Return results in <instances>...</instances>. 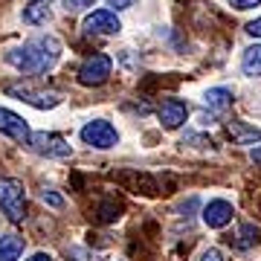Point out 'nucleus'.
I'll use <instances>...</instances> for the list:
<instances>
[{"label":"nucleus","instance_id":"f257e3e1","mask_svg":"<svg viewBox=\"0 0 261 261\" xmlns=\"http://www.w3.org/2000/svg\"><path fill=\"white\" fill-rule=\"evenodd\" d=\"M58 58H61V44H58L56 38H44V35L32 38V41H23L20 47L6 53V61H9L15 70L29 73V75L53 70Z\"/></svg>","mask_w":261,"mask_h":261},{"label":"nucleus","instance_id":"f03ea898","mask_svg":"<svg viewBox=\"0 0 261 261\" xmlns=\"http://www.w3.org/2000/svg\"><path fill=\"white\" fill-rule=\"evenodd\" d=\"M0 209L12 224H23L27 218V192L15 177H0Z\"/></svg>","mask_w":261,"mask_h":261},{"label":"nucleus","instance_id":"7ed1b4c3","mask_svg":"<svg viewBox=\"0 0 261 261\" xmlns=\"http://www.w3.org/2000/svg\"><path fill=\"white\" fill-rule=\"evenodd\" d=\"M82 142L90 145V148L108 151V148H113V145H119V130L113 128L108 119H93L82 128Z\"/></svg>","mask_w":261,"mask_h":261},{"label":"nucleus","instance_id":"20e7f679","mask_svg":"<svg viewBox=\"0 0 261 261\" xmlns=\"http://www.w3.org/2000/svg\"><path fill=\"white\" fill-rule=\"evenodd\" d=\"M111 70H113V58L111 56H102V53H96L79 67V84L84 87H99L111 79Z\"/></svg>","mask_w":261,"mask_h":261},{"label":"nucleus","instance_id":"39448f33","mask_svg":"<svg viewBox=\"0 0 261 261\" xmlns=\"http://www.w3.org/2000/svg\"><path fill=\"white\" fill-rule=\"evenodd\" d=\"M38 154H44L49 160H67L73 151L67 145L64 137H58V134H47V130H41V134H32V142H29Z\"/></svg>","mask_w":261,"mask_h":261},{"label":"nucleus","instance_id":"423d86ee","mask_svg":"<svg viewBox=\"0 0 261 261\" xmlns=\"http://www.w3.org/2000/svg\"><path fill=\"white\" fill-rule=\"evenodd\" d=\"M9 96H18L20 102L32 105L38 111H53L61 105V96L49 93V90H32V87H9Z\"/></svg>","mask_w":261,"mask_h":261},{"label":"nucleus","instance_id":"0eeeda50","mask_svg":"<svg viewBox=\"0 0 261 261\" xmlns=\"http://www.w3.org/2000/svg\"><path fill=\"white\" fill-rule=\"evenodd\" d=\"M119 29H122V23L116 18V12L99 9L84 18V32H90V35H116Z\"/></svg>","mask_w":261,"mask_h":261},{"label":"nucleus","instance_id":"6e6552de","mask_svg":"<svg viewBox=\"0 0 261 261\" xmlns=\"http://www.w3.org/2000/svg\"><path fill=\"white\" fill-rule=\"evenodd\" d=\"M0 134H6V137H12L15 142H23V145L32 142V130L23 122V116L6 111V108H0Z\"/></svg>","mask_w":261,"mask_h":261},{"label":"nucleus","instance_id":"1a4fd4ad","mask_svg":"<svg viewBox=\"0 0 261 261\" xmlns=\"http://www.w3.org/2000/svg\"><path fill=\"white\" fill-rule=\"evenodd\" d=\"M186 116H189V108L180 102V99H166L157 111V119L166 130H177L180 125L186 122Z\"/></svg>","mask_w":261,"mask_h":261},{"label":"nucleus","instance_id":"9d476101","mask_svg":"<svg viewBox=\"0 0 261 261\" xmlns=\"http://www.w3.org/2000/svg\"><path fill=\"white\" fill-rule=\"evenodd\" d=\"M232 203L229 200H209V203L203 206V224L209 226V229H224L229 221H232Z\"/></svg>","mask_w":261,"mask_h":261},{"label":"nucleus","instance_id":"9b49d317","mask_svg":"<svg viewBox=\"0 0 261 261\" xmlns=\"http://www.w3.org/2000/svg\"><path fill=\"white\" fill-rule=\"evenodd\" d=\"M53 3L49 0H32L29 6H23V20L32 23V27H41V23H47L53 18V9H49Z\"/></svg>","mask_w":261,"mask_h":261},{"label":"nucleus","instance_id":"f8f14e48","mask_svg":"<svg viewBox=\"0 0 261 261\" xmlns=\"http://www.w3.org/2000/svg\"><path fill=\"white\" fill-rule=\"evenodd\" d=\"M23 252L20 235H0V261H18Z\"/></svg>","mask_w":261,"mask_h":261},{"label":"nucleus","instance_id":"ddd939ff","mask_svg":"<svg viewBox=\"0 0 261 261\" xmlns=\"http://www.w3.org/2000/svg\"><path fill=\"white\" fill-rule=\"evenodd\" d=\"M203 105L212 108V111H224L226 105H232V93L226 87H212V90L203 93Z\"/></svg>","mask_w":261,"mask_h":261},{"label":"nucleus","instance_id":"4468645a","mask_svg":"<svg viewBox=\"0 0 261 261\" xmlns=\"http://www.w3.org/2000/svg\"><path fill=\"white\" fill-rule=\"evenodd\" d=\"M229 137H232L235 142H241V145H247V142H255L261 140V130L258 128H247L244 122H229Z\"/></svg>","mask_w":261,"mask_h":261},{"label":"nucleus","instance_id":"2eb2a0df","mask_svg":"<svg viewBox=\"0 0 261 261\" xmlns=\"http://www.w3.org/2000/svg\"><path fill=\"white\" fill-rule=\"evenodd\" d=\"M241 70L247 75H261V44H255V47L244 49V58H241Z\"/></svg>","mask_w":261,"mask_h":261},{"label":"nucleus","instance_id":"dca6fc26","mask_svg":"<svg viewBox=\"0 0 261 261\" xmlns=\"http://www.w3.org/2000/svg\"><path fill=\"white\" fill-rule=\"evenodd\" d=\"M255 241H258V229H255V224H241L238 226V232H235L232 244L238 247V250H250V247H255Z\"/></svg>","mask_w":261,"mask_h":261},{"label":"nucleus","instance_id":"f3484780","mask_svg":"<svg viewBox=\"0 0 261 261\" xmlns=\"http://www.w3.org/2000/svg\"><path fill=\"white\" fill-rule=\"evenodd\" d=\"M61 3H64L67 12H82V9H87V6H93L96 0H61Z\"/></svg>","mask_w":261,"mask_h":261},{"label":"nucleus","instance_id":"a211bd4d","mask_svg":"<svg viewBox=\"0 0 261 261\" xmlns=\"http://www.w3.org/2000/svg\"><path fill=\"white\" fill-rule=\"evenodd\" d=\"M41 200H44V203H49V206H56V209H61V206H64V200H61L53 189H49V192H41Z\"/></svg>","mask_w":261,"mask_h":261},{"label":"nucleus","instance_id":"6ab92c4d","mask_svg":"<svg viewBox=\"0 0 261 261\" xmlns=\"http://www.w3.org/2000/svg\"><path fill=\"white\" fill-rule=\"evenodd\" d=\"M229 3H232V6H235V9H252V6H258V3H261V0H229Z\"/></svg>","mask_w":261,"mask_h":261},{"label":"nucleus","instance_id":"aec40b11","mask_svg":"<svg viewBox=\"0 0 261 261\" xmlns=\"http://www.w3.org/2000/svg\"><path fill=\"white\" fill-rule=\"evenodd\" d=\"M200 261H224V255H221V250H206Z\"/></svg>","mask_w":261,"mask_h":261},{"label":"nucleus","instance_id":"412c9836","mask_svg":"<svg viewBox=\"0 0 261 261\" xmlns=\"http://www.w3.org/2000/svg\"><path fill=\"white\" fill-rule=\"evenodd\" d=\"M247 32H250L252 38H261V18H258V20H252L250 27H247Z\"/></svg>","mask_w":261,"mask_h":261},{"label":"nucleus","instance_id":"4be33fe9","mask_svg":"<svg viewBox=\"0 0 261 261\" xmlns=\"http://www.w3.org/2000/svg\"><path fill=\"white\" fill-rule=\"evenodd\" d=\"M137 0H111V6H116V9H130Z\"/></svg>","mask_w":261,"mask_h":261},{"label":"nucleus","instance_id":"5701e85b","mask_svg":"<svg viewBox=\"0 0 261 261\" xmlns=\"http://www.w3.org/2000/svg\"><path fill=\"white\" fill-rule=\"evenodd\" d=\"M27 261H53V258H49L47 252H35V255H32V258H27Z\"/></svg>","mask_w":261,"mask_h":261},{"label":"nucleus","instance_id":"b1692460","mask_svg":"<svg viewBox=\"0 0 261 261\" xmlns=\"http://www.w3.org/2000/svg\"><path fill=\"white\" fill-rule=\"evenodd\" d=\"M250 157H252V163H258V166H261V145L250 151Z\"/></svg>","mask_w":261,"mask_h":261}]
</instances>
